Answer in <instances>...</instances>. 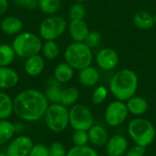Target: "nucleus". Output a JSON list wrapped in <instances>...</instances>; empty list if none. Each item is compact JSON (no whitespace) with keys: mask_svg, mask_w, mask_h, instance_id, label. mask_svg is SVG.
Wrapping results in <instances>:
<instances>
[{"mask_svg":"<svg viewBox=\"0 0 156 156\" xmlns=\"http://www.w3.org/2000/svg\"><path fill=\"white\" fill-rule=\"evenodd\" d=\"M14 113L25 122H34L44 118L48 108V101L45 94L34 89L21 91L13 100Z\"/></svg>","mask_w":156,"mask_h":156,"instance_id":"1","label":"nucleus"},{"mask_svg":"<svg viewBox=\"0 0 156 156\" xmlns=\"http://www.w3.org/2000/svg\"><path fill=\"white\" fill-rule=\"evenodd\" d=\"M138 88V77L136 73L129 69H124L112 78L110 90L116 100L126 101L136 93Z\"/></svg>","mask_w":156,"mask_h":156,"instance_id":"2","label":"nucleus"},{"mask_svg":"<svg viewBox=\"0 0 156 156\" xmlns=\"http://www.w3.org/2000/svg\"><path fill=\"white\" fill-rule=\"evenodd\" d=\"M128 133L135 144L145 148L154 143L156 136L154 124L143 118H136L129 122Z\"/></svg>","mask_w":156,"mask_h":156,"instance_id":"3","label":"nucleus"},{"mask_svg":"<svg viewBox=\"0 0 156 156\" xmlns=\"http://www.w3.org/2000/svg\"><path fill=\"white\" fill-rule=\"evenodd\" d=\"M91 48L84 42L70 43L65 49V61L74 69L80 70L90 66L92 62Z\"/></svg>","mask_w":156,"mask_h":156,"instance_id":"4","label":"nucleus"},{"mask_svg":"<svg viewBox=\"0 0 156 156\" xmlns=\"http://www.w3.org/2000/svg\"><path fill=\"white\" fill-rule=\"evenodd\" d=\"M42 46L41 38L31 32H21L17 34L12 42L16 55L21 58H28L39 54Z\"/></svg>","mask_w":156,"mask_h":156,"instance_id":"5","label":"nucleus"},{"mask_svg":"<svg viewBox=\"0 0 156 156\" xmlns=\"http://www.w3.org/2000/svg\"><path fill=\"white\" fill-rule=\"evenodd\" d=\"M47 127L53 133H61L69 124V110L61 103H52L47 109L44 115Z\"/></svg>","mask_w":156,"mask_h":156,"instance_id":"6","label":"nucleus"},{"mask_svg":"<svg viewBox=\"0 0 156 156\" xmlns=\"http://www.w3.org/2000/svg\"><path fill=\"white\" fill-rule=\"evenodd\" d=\"M67 21L59 16H49L43 19L39 25V36L44 40H56L67 29Z\"/></svg>","mask_w":156,"mask_h":156,"instance_id":"7","label":"nucleus"},{"mask_svg":"<svg viewBox=\"0 0 156 156\" xmlns=\"http://www.w3.org/2000/svg\"><path fill=\"white\" fill-rule=\"evenodd\" d=\"M69 124L75 131H89L94 125V118L90 111L84 105H73L69 111Z\"/></svg>","mask_w":156,"mask_h":156,"instance_id":"8","label":"nucleus"},{"mask_svg":"<svg viewBox=\"0 0 156 156\" xmlns=\"http://www.w3.org/2000/svg\"><path fill=\"white\" fill-rule=\"evenodd\" d=\"M128 114L129 111L124 101L116 100L107 106L105 110V121L110 126L116 127L126 121Z\"/></svg>","mask_w":156,"mask_h":156,"instance_id":"9","label":"nucleus"},{"mask_svg":"<svg viewBox=\"0 0 156 156\" xmlns=\"http://www.w3.org/2000/svg\"><path fill=\"white\" fill-rule=\"evenodd\" d=\"M34 144L27 135H18L10 141L5 154L7 156H28Z\"/></svg>","mask_w":156,"mask_h":156,"instance_id":"10","label":"nucleus"},{"mask_svg":"<svg viewBox=\"0 0 156 156\" xmlns=\"http://www.w3.org/2000/svg\"><path fill=\"white\" fill-rule=\"evenodd\" d=\"M105 150L108 156L124 155L128 150V141L122 135H112L109 138L105 145Z\"/></svg>","mask_w":156,"mask_h":156,"instance_id":"11","label":"nucleus"},{"mask_svg":"<svg viewBox=\"0 0 156 156\" xmlns=\"http://www.w3.org/2000/svg\"><path fill=\"white\" fill-rule=\"evenodd\" d=\"M119 60L120 58L118 53L110 48L101 49L96 57V62L98 66L104 70L113 69L118 65Z\"/></svg>","mask_w":156,"mask_h":156,"instance_id":"12","label":"nucleus"},{"mask_svg":"<svg viewBox=\"0 0 156 156\" xmlns=\"http://www.w3.org/2000/svg\"><path fill=\"white\" fill-rule=\"evenodd\" d=\"M25 71L30 77L39 76L45 69V59L44 57L36 54L31 57L27 58L25 61Z\"/></svg>","mask_w":156,"mask_h":156,"instance_id":"13","label":"nucleus"},{"mask_svg":"<svg viewBox=\"0 0 156 156\" xmlns=\"http://www.w3.org/2000/svg\"><path fill=\"white\" fill-rule=\"evenodd\" d=\"M69 32L74 42H84L90 29L84 20H71L69 25Z\"/></svg>","mask_w":156,"mask_h":156,"instance_id":"14","label":"nucleus"},{"mask_svg":"<svg viewBox=\"0 0 156 156\" xmlns=\"http://www.w3.org/2000/svg\"><path fill=\"white\" fill-rule=\"evenodd\" d=\"M19 81L18 73L9 67H0V90H9Z\"/></svg>","mask_w":156,"mask_h":156,"instance_id":"15","label":"nucleus"},{"mask_svg":"<svg viewBox=\"0 0 156 156\" xmlns=\"http://www.w3.org/2000/svg\"><path fill=\"white\" fill-rule=\"evenodd\" d=\"M100 80L99 70L91 66L84 68L80 70L79 73V81L81 85L85 87L95 86Z\"/></svg>","mask_w":156,"mask_h":156,"instance_id":"16","label":"nucleus"},{"mask_svg":"<svg viewBox=\"0 0 156 156\" xmlns=\"http://www.w3.org/2000/svg\"><path fill=\"white\" fill-rule=\"evenodd\" d=\"M62 91H63V89L61 87V83H59L58 80L52 78L48 80L44 94L46 98L48 99V102L60 103Z\"/></svg>","mask_w":156,"mask_h":156,"instance_id":"17","label":"nucleus"},{"mask_svg":"<svg viewBox=\"0 0 156 156\" xmlns=\"http://www.w3.org/2000/svg\"><path fill=\"white\" fill-rule=\"evenodd\" d=\"M88 133H89L90 143L97 147L105 146L109 140V135L107 131L101 125H93L88 131Z\"/></svg>","mask_w":156,"mask_h":156,"instance_id":"18","label":"nucleus"},{"mask_svg":"<svg viewBox=\"0 0 156 156\" xmlns=\"http://www.w3.org/2000/svg\"><path fill=\"white\" fill-rule=\"evenodd\" d=\"M0 27L6 35H17L23 28V22L17 16H9L1 21Z\"/></svg>","mask_w":156,"mask_h":156,"instance_id":"19","label":"nucleus"},{"mask_svg":"<svg viewBox=\"0 0 156 156\" xmlns=\"http://www.w3.org/2000/svg\"><path fill=\"white\" fill-rule=\"evenodd\" d=\"M127 109L129 113H132L136 116L144 115L149 108L147 101L140 96H133L127 101Z\"/></svg>","mask_w":156,"mask_h":156,"instance_id":"20","label":"nucleus"},{"mask_svg":"<svg viewBox=\"0 0 156 156\" xmlns=\"http://www.w3.org/2000/svg\"><path fill=\"white\" fill-rule=\"evenodd\" d=\"M74 74V69L66 61L61 62L54 69V79L59 83H67L71 80Z\"/></svg>","mask_w":156,"mask_h":156,"instance_id":"21","label":"nucleus"},{"mask_svg":"<svg viewBox=\"0 0 156 156\" xmlns=\"http://www.w3.org/2000/svg\"><path fill=\"white\" fill-rule=\"evenodd\" d=\"M133 24L142 30L151 29L154 26V15L147 11H139L133 16Z\"/></svg>","mask_w":156,"mask_h":156,"instance_id":"22","label":"nucleus"},{"mask_svg":"<svg viewBox=\"0 0 156 156\" xmlns=\"http://www.w3.org/2000/svg\"><path fill=\"white\" fill-rule=\"evenodd\" d=\"M14 113V101L5 92L0 91V120H7Z\"/></svg>","mask_w":156,"mask_h":156,"instance_id":"23","label":"nucleus"},{"mask_svg":"<svg viewBox=\"0 0 156 156\" xmlns=\"http://www.w3.org/2000/svg\"><path fill=\"white\" fill-rule=\"evenodd\" d=\"M15 134V124L7 120H0V146L10 142Z\"/></svg>","mask_w":156,"mask_h":156,"instance_id":"24","label":"nucleus"},{"mask_svg":"<svg viewBox=\"0 0 156 156\" xmlns=\"http://www.w3.org/2000/svg\"><path fill=\"white\" fill-rule=\"evenodd\" d=\"M16 53L12 45L0 44V67H8L15 59Z\"/></svg>","mask_w":156,"mask_h":156,"instance_id":"25","label":"nucleus"},{"mask_svg":"<svg viewBox=\"0 0 156 156\" xmlns=\"http://www.w3.org/2000/svg\"><path fill=\"white\" fill-rule=\"evenodd\" d=\"M79 97H80V92L77 88L69 87L67 89H63L60 103L66 107L73 106L79 100Z\"/></svg>","mask_w":156,"mask_h":156,"instance_id":"26","label":"nucleus"},{"mask_svg":"<svg viewBox=\"0 0 156 156\" xmlns=\"http://www.w3.org/2000/svg\"><path fill=\"white\" fill-rule=\"evenodd\" d=\"M41 52L45 58L48 60H54L59 55L60 48L55 40H48L43 44Z\"/></svg>","mask_w":156,"mask_h":156,"instance_id":"27","label":"nucleus"},{"mask_svg":"<svg viewBox=\"0 0 156 156\" xmlns=\"http://www.w3.org/2000/svg\"><path fill=\"white\" fill-rule=\"evenodd\" d=\"M37 5L41 12L54 15L60 8V0H37Z\"/></svg>","mask_w":156,"mask_h":156,"instance_id":"28","label":"nucleus"},{"mask_svg":"<svg viewBox=\"0 0 156 156\" xmlns=\"http://www.w3.org/2000/svg\"><path fill=\"white\" fill-rule=\"evenodd\" d=\"M69 16L70 20H84L86 16V9L81 3L77 2L70 6Z\"/></svg>","mask_w":156,"mask_h":156,"instance_id":"29","label":"nucleus"},{"mask_svg":"<svg viewBox=\"0 0 156 156\" xmlns=\"http://www.w3.org/2000/svg\"><path fill=\"white\" fill-rule=\"evenodd\" d=\"M67 156H99L98 153L89 146H74L67 154Z\"/></svg>","mask_w":156,"mask_h":156,"instance_id":"30","label":"nucleus"},{"mask_svg":"<svg viewBox=\"0 0 156 156\" xmlns=\"http://www.w3.org/2000/svg\"><path fill=\"white\" fill-rule=\"evenodd\" d=\"M72 142L75 146H86L90 142L88 131H75L72 135Z\"/></svg>","mask_w":156,"mask_h":156,"instance_id":"31","label":"nucleus"},{"mask_svg":"<svg viewBox=\"0 0 156 156\" xmlns=\"http://www.w3.org/2000/svg\"><path fill=\"white\" fill-rule=\"evenodd\" d=\"M107 96H108V90L104 86H99L98 88L94 90L92 96H91L93 104L95 105L101 104L106 100Z\"/></svg>","mask_w":156,"mask_h":156,"instance_id":"32","label":"nucleus"},{"mask_svg":"<svg viewBox=\"0 0 156 156\" xmlns=\"http://www.w3.org/2000/svg\"><path fill=\"white\" fill-rule=\"evenodd\" d=\"M65 146L59 142H54L48 146V156H67Z\"/></svg>","mask_w":156,"mask_h":156,"instance_id":"33","label":"nucleus"},{"mask_svg":"<svg viewBox=\"0 0 156 156\" xmlns=\"http://www.w3.org/2000/svg\"><path fill=\"white\" fill-rule=\"evenodd\" d=\"M101 41V35L98 31H90L84 43L90 48L97 47Z\"/></svg>","mask_w":156,"mask_h":156,"instance_id":"34","label":"nucleus"},{"mask_svg":"<svg viewBox=\"0 0 156 156\" xmlns=\"http://www.w3.org/2000/svg\"><path fill=\"white\" fill-rule=\"evenodd\" d=\"M28 156H48V147L42 144H35L33 145Z\"/></svg>","mask_w":156,"mask_h":156,"instance_id":"35","label":"nucleus"},{"mask_svg":"<svg viewBox=\"0 0 156 156\" xmlns=\"http://www.w3.org/2000/svg\"><path fill=\"white\" fill-rule=\"evenodd\" d=\"M145 155V147L140 146V145H135L131 147L130 149L127 150L124 156H144Z\"/></svg>","mask_w":156,"mask_h":156,"instance_id":"36","label":"nucleus"},{"mask_svg":"<svg viewBox=\"0 0 156 156\" xmlns=\"http://www.w3.org/2000/svg\"><path fill=\"white\" fill-rule=\"evenodd\" d=\"M37 0H14L15 4L18 6H24L28 9H34L37 5Z\"/></svg>","mask_w":156,"mask_h":156,"instance_id":"37","label":"nucleus"},{"mask_svg":"<svg viewBox=\"0 0 156 156\" xmlns=\"http://www.w3.org/2000/svg\"><path fill=\"white\" fill-rule=\"evenodd\" d=\"M8 8V1L7 0H0V16H3Z\"/></svg>","mask_w":156,"mask_h":156,"instance_id":"38","label":"nucleus"},{"mask_svg":"<svg viewBox=\"0 0 156 156\" xmlns=\"http://www.w3.org/2000/svg\"><path fill=\"white\" fill-rule=\"evenodd\" d=\"M23 125L22 124H15V128H16V133H20V131L22 132L24 129H23Z\"/></svg>","mask_w":156,"mask_h":156,"instance_id":"39","label":"nucleus"},{"mask_svg":"<svg viewBox=\"0 0 156 156\" xmlns=\"http://www.w3.org/2000/svg\"><path fill=\"white\" fill-rule=\"evenodd\" d=\"M0 156H7L5 153H3V152H0Z\"/></svg>","mask_w":156,"mask_h":156,"instance_id":"40","label":"nucleus"},{"mask_svg":"<svg viewBox=\"0 0 156 156\" xmlns=\"http://www.w3.org/2000/svg\"><path fill=\"white\" fill-rule=\"evenodd\" d=\"M154 25H156V13L154 15Z\"/></svg>","mask_w":156,"mask_h":156,"instance_id":"41","label":"nucleus"},{"mask_svg":"<svg viewBox=\"0 0 156 156\" xmlns=\"http://www.w3.org/2000/svg\"><path fill=\"white\" fill-rule=\"evenodd\" d=\"M77 2H79V3H82V2H85L86 0H76Z\"/></svg>","mask_w":156,"mask_h":156,"instance_id":"42","label":"nucleus"}]
</instances>
